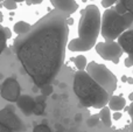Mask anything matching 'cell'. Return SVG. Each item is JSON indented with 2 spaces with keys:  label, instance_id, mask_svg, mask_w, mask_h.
I'll list each match as a JSON object with an SVG mask.
<instances>
[{
  "label": "cell",
  "instance_id": "31",
  "mask_svg": "<svg viewBox=\"0 0 133 132\" xmlns=\"http://www.w3.org/2000/svg\"><path fill=\"white\" fill-rule=\"evenodd\" d=\"M32 90H33V93H37V91L40 90V88H39V87H37V85H34V87H33V89H32Z\"/></svg>",
  "mask_w": 133,
  "mask_h": 132
},
{
  "label": "cell",
  "instance_id": "6",
  "mask_svg": "<svg viewBox=\"0 0 133 132\" xmlns=\"http://www.w3.org/2000/svg\"><path fill=\"white\" fill-rule=\"evenodd\" d=\"M97 54L101 56L102 58L106 61H111V62L117 64L119 62L120 57H122L123 48L120 47V44L116 41H104V42H98L95 46Z\"/></svg>",
  "mask_w": 133,
  "mask_h": 132
},
{
  "label": "cell",
  "instance_id": "35",
  "mask_svg": "<svg viewBox=\"0 0 133 132\" xmlns=\"http://www.w3.org/2000/svg\"><path fill=\"white\" fill-rule=\"evenodd\" d=\"M127 82H129L130 84H133V78H131V77H129V80H127Z\"/></svg>",
  "mask_w": 133,
  "mask_h": 132
},
{
  "label": "cell",
  "instance_id": "5",
  "mask_svg": "<svg viewBox=\"0 0 133 132\" xmlns=\"http://www.w3.org/2000/svg\"><path fill=\"white\" fill-rule=\"evenodd\" d=\"M87 72L102 88L105 89L110 95H112L115 93V90L117 89V77L104 64L91 61V62L88 63Z\"/></svg>",
  "mask_w": 133,
  "mask_h": 132
},
{
  "label": "cell",
  "instance_id": "8",
  "mask_svg": "<svg viewBox=\"0 0 133 132\" xmlns=\"http://www.w3.org/2000/svg\"><path fill=\"white\" fill-rule=\"evenodd\" d=\"M0 96L7 102H18L21 96V88L14 77L6 78L0 85Z\"/></svg>",
  "mask_w": 133,
  "mask_h": 132
},
{
  "label": "cell",
  "instance_id": "25",
  "mask_svg": "<svg viewBox=\"0 0 133 132\" xmlns=\"http://www.w3.org/2000/svg\"><path fill=\"white\" fill-rule=\"evenodd\" d=\"M120 1L126 6L127 11H129L131 14H133V0H120Z\"/></svg>",
  "mask_w": 133,
  "mask_h": 132
},
{
  "label": "cell",
  "instance_id": "10",
  "mask_svg": "<svg viewBox=\"0 0 133 132\" xmlns=\"http://www.w3.org/2000/svg\"><path fill=\"white\" fill-rule=\"evenodd\" d=\"M51 5L57 11L64 14H72L78 9V4L75 0H50Z\"/></svg>",
  "mask_w": 133,
  "mask_h": 132
},
{
  "label": "cell",
  "instance_id": "14",
  "mask_svg": "<svg viewBox=\"0 0 133 132\" xmlns=\"http://www.w3.org/2000/svg\"><path fill=\"white\" fill-rule=\"evenodd\" d=\"M11 36H12L11 30H9L8 28L0 25V55H1V53L5 50V48H6V42Z\"/></svg>",
  "mask_w": 133,
  "mask_h": 132
},
{
  "label": "cell",
  "instance_id": "18",
  "mask_svg": "<svg viewBox=\"0 0 133 132\" xmlns=\"http://www.w3.org/2000/svg\"><path fill=\"white\" fill-rule=\"evenodd\" d=\"M35 101H36V107H35L34 110V115L41 116V115H43L44 109H46V97L44 96H39Z\"/></svg>",
  "mask_w": 133,
  "mask_h": 132
},
{
  "label": "cell",
  "instance_id": "1",
  "mask_svg": "<svg viewBox=\"0 0 133 132\" xmlns=\"http://www.w3.org/2000/svg\"><path fill=\"white\" fill-rule=\"evenodd\" d=\"M68 16L53 11L41 18L29 33L18 36L13 49L35 85L40 89L56 78L65 57Z\"/></svg>",
  "mask_w": 133,
  "mask_h": 132
},
{
  "label": "cell",
  "instance_id": "16",
  "mask_svg": "<svg viewBox=\"0 0 133 132\" xmlns=\"http://www.w3.org/2000/svg\"><path fill=\"white\" fill-rule=\"evenodd\" d=\"M99 117H101L102 122L105 126L108 128H111L112 125V116H111V109L109 107H105L103 109H101V112H99Z\"/></svg>",
  "mask_w": 133,
  "mask_h": 132
},
{
  "label": "cell",
  "instance_id": "22",
  "mask_svg": "<svg viewBox=\"0 0 133 132\" xmlns=\"http://www.w3.org/2000/svg\"><path fill=\"white\" fill-rule=\"evenodd\" d=\"M53 90H54V88H53V85H51V84H47V85L42 87V88L40 89L42 96H44V97H47V96H49L50 94H53Z\"/></svg>",
  "mask_w": 133,
  "mask_h": 132
},
{
  "label": "cell",
  "instance_id": "3",
  "mask_svg": "<svg viewBox=\"0 0 133 132\" xmlns=\"http://www.w3.org/2000/svg\"><path fill=\"white\" fill-rule=\"evenodd\" d=\"M133 14L127 12L124 15L117 13L115 8H108L102 16V36L105 41H115L132 25Z\"/></svg>",
  "mask_w": 133,
  "mask_h": 132
},
{
  "label": "cell",
  "instance_id": "9",
  "mask_svg": "<svg viewBox=\"0 0 133 132\" xmlns=\"http://www.w3.org/2000/svg\"><path fill=\"white\" fill-rule=\"evenodd\" d=\"M16 105L22 111L23 115L30 116V115L34 114L35 107H36V101L33 97H30L29 95H21L18 102H16Z\"/></svg>",
  "mask_w": 133,
  "mask_h": 132
},
{
  "label": "cell",
  "instance_id": "21",
  "mask_svg": "<svg viewBox=\"0 0 133 132\" xmlns=\"http://www.w3.org/2000/svg\"><path fill=\"white\" fill-rule=\"evenodd\" d=\"M18 2H15L14 0H4V2H2V6L5 7V8L9 9V11H13V9H15L16 7H18Z\"/></svg>",
  "mask_w": 133,
  "mask_h": 132
},
{
  "label": "cell",
  "instance_id": "11",
  "mask_svg": "<svg viewBox=\"0 0 133 132\" xmlns=\"http://www.w3.org/2000/svg\"><path fill=\"white\" fill-rule=\"evenodd\" d=\"M118 43L123 48L124 53L133 55V29L126 30L118 37Z\"/></svg>",
  "mask_w": 133,
  "mask_h": 132
},
{
  "label": "cell",
  "instance_id": "20",
  "mask_svg": "<svg viewBox=\"0 0 133 132\" xmlns=\"http://www.w3.org/2000/svg\"><path fill=\"white\" fill-rule=\"evenodd\" d=\"M115 9L117 11V13L120 14V15H124V14H126L127 12H129V11H127V8H126V6H125L122 1H118L117 4H116Z\"/></svg>",
  "mask_w": 133,
  "mask_h": 132
},
{
  "label": "cell",
  "instance_id": "36",
  "mask_svg": "<svg viewBox=\"0 0 133 132\" xmlns=\"http://www.w3.org/2000/svg\"><path fill=\"white\" fill-rule=\"evenodd\" d=\"M15 2H22V1H25V0H14Z\"/></svg>",
  "mask_w": 133,
  "mask_h": 132
},
{
  "label": "cell",
  "instance_id": "37",
  "mask_svg": "<svg viewBox=\"0 0 133 132\" xmlns=\"http://www.w3.org/2000/svg\"><path fill=\"white\" fill-rule=\"evenodd\" d=\"M2 78V74H1V72H0V80H1Z\"/></svg>",
  "mask_w": 133,
  "mask_h": 132
},
{
  "label": "cell",
  "instance_id": "12",
  "mask_svg": "<svg viewBox=\"0 0 133 132\" xmlns=\"http://www.w3.org/2000/svg\"><path fill=\"white\" fill-rule=\"evenodd\" d=\"M95 46H96V44H92V43H90V42L84 41V40L77 37V39L71 40L68 43L66 48L70 51H88L91 48H94Z\"/></svg>",
  "mask_w": 133,
  "mask_h": 132
},
{
  "label": "cell",
  "instance_id": "19",
  "mask_svg": "<svg viewBox=\"0 0 133 132\" xmlns=\"http://www.w3.org/2000/svg\"><path fill=\"white\" fill-rule=\"evenodd\" d=\"M99 119H101V117H99V115H94V116H91L89 119L87 121V124L89 128H94V126H96L97 124H98Z\"/></svg>",
  "mask_w": 133,
  "mask_h": 132
},
{
  "label": "cell",
  "instance_id": "2",
  "mask_svg": "<svg viewBox=\"0 0 133 132\" xmlns=\"http://www.w3.org/2000/svg\"><path fill=\"white\" fill-rule=\"evenodd\" d=\"M74 93L79 100L82 107L103 109L109 104L111 95L102 88L91 76L84 71L78 70L74 77Z\"/></svg>",
  "mask_w": 133,
  "mask_h": 132
},
{
  "label": "cell",
  "instance_id": "15",
  "mask_svg": "<svg viewBox=\"0 0 133 132\" xmlns=\"http://www.w3.org/2000/svg\"><path fill=\"white\" fill-rule=\"evenodd\" d=\"M30 29H32V26H30L28 22H25V21H18V22L14 25V27H13L14 33L18 34L19 36L29 33Z\"/></svg>",
  "mask_w": 133,
  "mask_h": 132
},
{
  "label": "cell",
  "instance_id": "28",
  "mask_svg": "<svg viewBox=\"0 0 133 132\" xmlns=\"http://www.w3.org/2000/svg\"><path fill=\"white\" fill-rule=\"evenodd\" d=\"M112 118L115 119V121H118V119L122 118V114H120V112H115L113 116H112Z\"/></svg>",
  "mask_w": 133,
  "mask_h": 132
},
{
  "label": "cell",
  "instance_id": "7",
  "mask_svg": "<svg viewBox=\"0 0 133 132\" xmlns=\"http://www.w3.org/2000/svg\"><path fill=\"white\" fill-rule=\"evenodd\" d=\"M0 122L13 132L27 131V126L22 123L20 117L15 114V108L13 105H7L4 109L0 110Z\"/></svg>",
  "mask_w": 133,
  "mask_h": 132
},
{
  "label": "cell",
  "instance_id": "34",
  "mask_svg": "<svg viewBox=\"0 0 133 132\" xmlns=\"http://www.w3.org/2000/svg\"><path fill=\"white\" fill-rule=\"evenodd\" d=\"M127 80H129V78H127L126 76H123V77H122V81H123V82H127Z\"/></svg>",
  "mask_w": 133,
  "mask_h": 132
},
{
  "label": "cell",
  "instance_id": "27",
  "mask_svg": "<svg viewBox=\"0 0 133 132\" xmlns=\"http://www.w3.org/2000/svg\"><path fill=\"white\" fill-rule=\"evenodd\" d=\"M0 132H13L12 130H9L8 128H6V126L4 125V124L0 122Z\"/></svg>",
  "mask_w": 133,
  "mask_h": 132
},
{
  "label": "cell",
  "instance_id": "13",
  "mask_svg": "<svg viewBox=\"0 0 133 132\" xmlns=\"http://www.w3.org/2000/svg\"><path fill=\"white\" fill-rule=\"evenodd\" d=\"M108 105L112 111H122L126 107V100L122 96H111Z\"/></svg>",
  "mask_w": 133,
  "mask_h": 132
},
{
  "label": "cell",
  "instance_id": "4",
  "mask_svg": "<svg viewBox=\"0 0 133 132\" xmlns=\"http://www.w3.org/2000/svg\"><path fill=\"white\" fill-rule=\"evenodd\" d=\"M102 29L101 12L96 5H89L81 12L78 22V37L92 44H96V40Z\"/></svg>",
  "mask_w": 133,
  "mask_h": 132
},
{
  "label": "cell",
  "instance_id": "30",
  "mask_svg": "<svg viewBox=\"0 0 133 132\" xmlns=\"http://www.w3.org/2000/svg\"><path fill=\"white\" fill-rule=\"evenodd\" d=\"M42 1H43V0H30V2L34 5H39V4H41Z\"/></svg>",
  "mask_w": 133,
  "mask_h": 132
},
{
  "label": "cell",
  "instance_id": "23",
  "mask_svg": "<svg viewBox=\"0 0 133 132\" xmlns=\"http://www.w3.org/2000/svg\"><path fill=\"white\" fill-rule=\"evenodd\" d=\"M33 132H53L49 129V126H47L46 124H39V125H36L34 128V130Z\"/></svg>",
  "mask_w": 133,
  "mask_h": 132
},
{
  "label": "cell",
  "instance_id": "17",
  "mask_svg": "<svg viewBox=\"0 0 133 132\" xmlns=\"http://www.w3.org/2000/svg\"><path fill=\"white\" fill-rule=\"evenodd\" d=\"M71 62H74V64L76 65L79 71H84L87 70V67H88V61H87V57L83 55H77L75 57H71L70 58Z\"/></svg>",
  "mask_w": 133,
  "mask_h": 132
},
{
  "label": "cell",
  "instance_id": "29",
  "mask_svg": "<svg viewBox=\"0 0 133 132\" xmlns=\"http://www.w3.org/2000/svg\"><path fill=\"white\" fill-rule=\"evenodd\" d=\"M127 111H129V114H130V116L133 118V102L130 104V107H129V109H127Z\"/></svg>",
  "mask_w": 133,
  "mask_h": 132
},
{
  "label": "cell",
  "instance_id": "33",
  "mask_svg": "<svg viewBox=\"0 0 133 132\" xmlns=\"http://www.w3.org/2000/svg\"><path fill=\"white\" fill-rule=\"evenodd\" d=\"M129 100L131 101V102H133V93L130 94V96H129Z\"/></svg>",
  "mask_w": 133,
  "mask_h": 132
},
{
  "label": "cell",
  "instance_id": "26",
  "mask_svg": "<svg viewBox=\"0 0 133 132\" xmlns=\"http://www.w3.org/2000/svg\"><path fill=\"white\" fill-rule=\"evenodd\" d=\"M124 63H125V67H127V68L132 67V65H133V55H129V56H127V57L125 58Z\"/></svg>",
  "mask_w": 133,
  "mask_h": 132
},
{
  "label": "cell",
  "instance_id": "32",
  "mask_svg": "<svg viewBox=\"0 0 133 132\" xmlns=\"http://www.w3.org/2000/svg\"><path fill=\"white\" fill-rule=\"evenodd\" d=\"M72 23H74V19H71V18L68 16V25L70 26V25H72Z\"/></svg>",
  "mask_w": 133,
  "mask_h": 132
},
{
  "label": "cell",
  "instance_id": "24",
  "mask_svg": "<svg viewBox=\"0 0 133 132\" xmlns=\"http://www.w3.org/2000/svg\"><path fill=\"white\" fill-rule=\"evenodd\" d=\"M120 0H102V6L104 8H111V6L115 4H117Z\"/></svg>",
  "mask_w": 133,
  "mask_h": 132
}]
</instances>
